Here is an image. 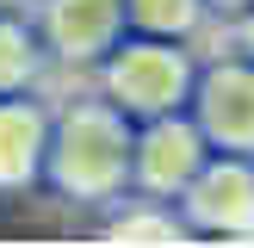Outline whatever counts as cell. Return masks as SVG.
I'll use <instances>...</instances> for the list:
<instances>
[{
    "mask_svg": "<svg viewBox=\"0 0 254 248\" xmlns=\"http://www.w3.org/2000/svg\"><path fill=\"white\" fill-rule=\"evenodd\" d=\"M205 118H211L217 136L254 149V74H242V68L211 74V87H205Z\"/></svg>",
    "mask_w": 254,
    "mask_h": 248,
    "instance_id": "cell-1",
    "label": "cell"
},
{
    "mask_svg": "<svg viewBox=\"0 0 254 248\" xmlns=\"http://www.w3.org/2000/svg\"><path fill=\"white\" fill-rule=\"evenodd\" d=\"M118 87H124V99H136V106H168V99L186 87V68H180V56H168V50H136V56H124Z\"/></svg>",
    "mask_w": 254,
    "mask_h": 248,
    "instance_id": "cell-2",
    "label": "cell"
},
{
    "mask_svg": "<svg viewBox=\"0 0 254 248\" xmlns=\"http://www.w3.org/2000/svg\"><path fill=\"white\" fill-rule=\"evenodd\" d=\"M198 217H211V223H248L254 217V174H242V168L205 174V186H198Z\"/></svg>",
    "mask_w": 254,
    "mask_h": 248,
    "instance_id": "cell-3",
    "label": "cell"
},
{
    "mask_svg": "<svg viewBox=\"0 0 254 248\" xmlns=\"http://www.w3.org/2000/svg\"><path fill=\"white\" fill-rule=\"evenodd\" d=\"M192 130H174V124H161L155 136L143 143V174H149V186H180L186 174H192Z\"/></svg>",
    "mask_w": 254,
    "mask_h": 248,
    "instance_id": "cell-4",
    "label": "cell"
},
{
    "mask_svg": "<svg viewBox=\"0 0 254 248\" xmlns=\"http://www.w3.org/2000/svg\"><path fill=\"white\" fill-rule=\"evenodd\" d=\"M136 12H143L149 25H161V31H180V25L192 19V0H136Z\"/></svg>",
    "mask_w": 254,
    "mask_h": 248,
    "instance_id": "cell-5",
    "label": "cell"
},
{
    "mask_svg": "<svg viewBox=\"0 0 254 248\" xmlns=\"http://www.w3.org/2000/svg\"><path fill=\"white\" fill-rule=\"evenodd\" d=\"M248 44H254V25H248Z\"/></svg>",
    "mask_w": 254,
    "mask_h": 248,
    "instance_id": "cell-6",
    "label": "cell"
},
{
    "mask_svg": "<svg viewBox=\"0 0 254 248\" xmlns=\"http://www.w3.org/2000/svg\"><path fill=\"white\" fill-rule=\"evenodd\" d=\"M230 6H236V0H230Z\"/></svg>",
    "mask_w": 254,
    "mask_h": 248,
    "instance_id": "cell-7",
    "label": "cell"
}]
</instances>
